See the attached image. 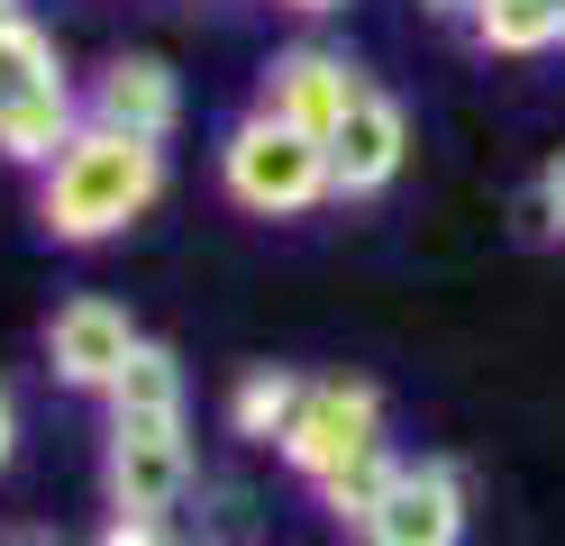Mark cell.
<instances>
[{"label":"cell","mask_w":565,"mask_h":546,"mask_svg":"<svg viewBox=\"0 0 565 546\" xmlns=\"http://www.w3.org/2000/svg\"><path fill=\"white\" fill-rule=\"evenodd\" d=\"M156 192H164V146L83 119V137L64 146L46 164V182H38V228L55 246H100V237L137 228V218L156 210Z\"/></svg>","instance_id":"obj_1"},{"label":"cell","mask_w":565,"mask_h":546,"mask_svg":"<svg viewBox=\"0 0 565 546\" xmlns=\"http://www.w3.org/2000/svg\"><path fill=\"white\" fill-rule=\"evenodd\" d=\"M220 182H228V201L246 218H301V210H320L338 192L329 146L301 137V128H282V119H265V109H246V119L220 137Z\"/></svg>","instance_id":"obj_2"},{"label":"cell","mask_w":565,"mask_h":546,"mask_svg":"<svg viewBox=\"0 0 565 546\" xmlns=\"http://www.w3.org/2000/svg\"><path fill=\"white\" fill-rule=\"evenodd\" d=\"M365 456H383V392L374 383H310L292 437H282V464L329 483V473L365 464Z\"/></svg>","instance_id":"obj_3"},{"label":"cell","mask_w":565,"mask_h":546,"mask_svg":"<svg viewBox=\"0 0 565 546\" xmlns=\"http://www.w3.org/2000/svg\"><path fill=\"white\" fill-rule=\"evenodd\" d=\"M365 100V73L347 64L338 46H282L274 64H265V83H256V109L265 119H282V128H301V137H338V119Z\"/></svg>","instance_id":"obj_4"},{"label":"cell","mask_w":565,"mask_h":546,"mask_svg":"<svg viewBox=\"0 0 565 546\" xmlns=\"http://www.w3.org/2000/svg\"><path fill=\"white\" fill-rule=\"evenodd\" d=\"M466 537V473L447 456H419L393 473V492L374 501V520L356 528V546H456Z\"/></svg>","instance_id":"obj_5"},{"label":"cell","mask_w":565,"mask_h":546,"mask_svg":"<svg viewBox=\"0 0 565 546\" xmlns=\"http://www.w3.org/2000/svg\"><path fill=\"white\" fill-rule=\"evenodd\" d=\"M192 483L183 419H110V501L119 520H164Z\"/></svg>","instance_id":"obj_6"},{"label":"cell","mask_w":565,"mask_h":546,"mask_svg":"<svg viewBox=\"0 0 565 546\" xmlns=\"http://www.w3.org/2000/svg\"><path fill=\"white\" fill-rule=\"evenodd\" d=\"M147 346L128 328L119 301H100V291H83V301H64L55 328H46V355H55V383H74V392H110L128 374V355Z\"/></svg>","instance_id":"obj_7"},{"label":"cell","mask_w":565,"mask_h":546,"mask_svg":"<svg viewBox=\"0 0 565 546\" xmlns=\"http://www.w3.org/2000/svg\"><path fill=\"white\" fill-rule=\"evenodd\" d=\"M402 156H411V119H402V100L365 83V100L347 109V119H338V137H329L338 201H365V192H383V182L402 173Z\"/></svg>","instance_id":"obj_8"},{"label":"cell","mask_w":565,"mask_h":546,"mask_svg":"<svg viewBox=\"0 0 565 546\" xmlns=\"http://www.w3.org/2000/svg\"><path fill=\"white\" fill-rule=\"evenodd\" d=\"M92 128H119V137H173V119H183V92H173V73L156 55H110L92 73V100H83Z\"/></svg>","instance_id":"obj_9"},{"label":"cell","mask_w":565,"mask_h":546,"mask_svg":"<svg viewBox=\"0 0 565 546\" xmlns=\"http://www.w3.org/2000/svg\"><path fill=\"white\" fill-rule=\"evenodd\" d=\"M64 83V64H55V36L38 19H0V119H19L38 92Z\"/></svg>","instance_id":"obj_10"},{"label":"cell","mask_w":565,"mask_h":546,"mask_svg":"<svg viewBox=\"0 0 565 546\" xmlns=\"http://www.w3.org/2000/svg\"><path fill=\"white\" fill-rule=\"evenodd\" d=\"M466 36L483 55H547V46H565L556 36V0H475Z\"/></svg>","instance_id":"obj_11"},{"label":"cell","mask_w":565,"mask_h":546,"mask_svg":"<svg viewBox=\"0 0 565 546\" xmlns=\"http://www.w3.org/2000/svg\"><path fill=\"white\" fill-rule=\"evenodd\" d=\"M301 374H282V364H256L237 392H228V428L237 437H265V447H282L292 437V419H301Z\"/></svg>","instance_id":"obj_12"},{"label":"cell","mask_w":565,"mask_h":546,"mask_svg":"<svg viewBox=\"0 0 565 546\" xmlns=\"http://www.w3.org/2000/svg\"><path fill=\"white\" fill-rule=\"evenodd\" d=\"M110 419H183V364H173V346H137L128 374L110 383Z\"/></svg>","instance_id":"obj_13"},{"label":"cell","mask_w":565,"mask_h":546,"mask_svg":"<svg viewBox=\"0 0 565 546\" xmlns=\"http://www.w3.org/2000/svg\"><path fill=\"white\" fill-rule=\"evenodd\" d=\"M393 473H402L393 456H365V464H347V473H329V483H320V501L338 510L347 528H365V520H374V501L393 492Z\"/></svg>","instance_id":"obj_14"},{"label":"cell","mask_w":565,"mask_h":546,"mask_svg":"<svg viewBox=\"0 0 565 546\" xmlns=\"http://www.w3.org/2000/svg\"><path fill=\"white\" fill-rule=\"evenodd\" d=\"M539 218H547V237H565V156L539 173Z\"/></svg>","instance_id":"obj_15"},{"label":"cell","mask_w":565,"mask_h":546,"mask_svg":"<svg viewBox=\"0 0 565 546\" xmlns=\"http://www.w3.org/2000/svg\"><path fill=\"white\" fill-rule=\"evenodd\" d=\"M100 546H173V537H164V520H110Z\"/></svg>","instance_id":"obj_16"},{"label":"cell","mask_w":565,"mask_h":546,"mask_svg":"<svg viewBox=\"0 0 565 546\" xmlns=\"http://www.w3.org/2000/svg\"><path fill=\"white\" fill-rule=\"evenodd\" d=\"M10 447H19V410H10V392H0V464H10Z\"/></svg>","instance_id":"obj_17"},{"label":"cell","mask_w":565,"mask_h":546,"mask_svg":"<svg viewBox=\"0 0 565 546\" xmlns=\"http://www.w3.org/2000/svg\"><path fill=\"white\" fill-rule=\"evenodd\" d=\"M274 10H292V19H320V10H347V0H274Z\"/></svg>","instance_id":"obj_18"},{"label":"cell","mask_w":565,"mask_h":546,"mask_svg":"<svg viewBox=\"0 0 565 546\" xmlns=\"http://www.w3.org/2000/svg\"><path fill=\"white\" fill-rule=\"evenodd\" d=\"M429 10H438V19H466V10H475V0H429Z\"/></svg>","instance_id":"obj_19"},{"label":"cell","mask_w":565,"mask_h":546,"mask_svg":"<svg viewBox=\"0 0 565 546\" xmlns=\"http://www.w3.org/2000/svg\"><path fill=\"white\" fill-rule=\"evenodd\" d=\"M0 19H19V0H0Z\"/></svg>","instance_id":"obj_20"},{"label":"cell","mask_w":565,"mask_h":546,"mask_svg":"<svg viewBox=\"0 0 565 546\" xmlns=\"http://www.w3.org/2000/svg\"><path fill=\"white\" fill-rule=\"evenodd\" d=\"M556 36H565V0H556Z\"/></svg>","instance_id":"obj_21"},{"label":"cell","mask_w":565,"mask_h":546,"mask_svg":"<svg viewBox=\"0 0 565 546\" xmlns=\"http://www.w3.org/2000/svg\"><path fill=\"white\" fill-rule=\"evenodd\" d=\"M19 546H46V537H19Z\"/></svg>","instance_id":"obj_22"}]
</instances>
